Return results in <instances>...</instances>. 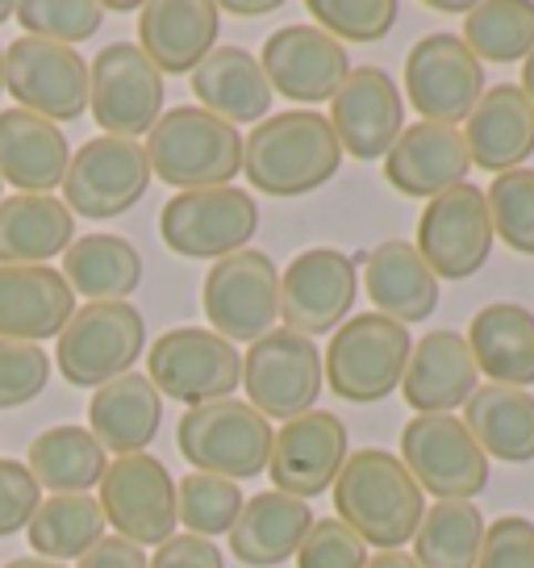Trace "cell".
Masks as SVG:
<instances>
[{
	"label": "cell",
	"mask_w": 534,
	"mask_h": 568,
	"mask_svg": "<svg viewBox=\"0 0 534 568\" xmlns=\"http://www.w3.org/2000/svg\"><path fill=\"white\" fill-rule=\"evenodd\" d=\"M330 489H335V510L342 523L368 548L380 551L405 548L427 515V494L418 489L401 456H392L384 447L351 452Z\"/></svg>",
	"instance_id": "cell-1"
},
{
	"label": "cell",
	"mask_w": 534,
	"mask_h": 568,
	"mask_svg": "<svg viewBox=\"0 0 534 568\" xmlns=\"http://www.w3.org/2000/svg\"><path fill=\"white\" fill-rule=\"evenodd\" d=\"M342 168V146L314 109L276 113L243 139V176L267 196H305L330 184Z\"/></svg>",
	"instance_id": "cell-2"
},
{
	"label": "cell",
	"mask_w": 534,
	"mask_h": 568,
	"mask_svg": "<svg viewBox=\"0 0 534 568\" xmlns=\"http://www.w3.org/2000/svg\"><path fill=\"white\" fill-rule=\"evenodd\" d=\"M146 163L151 176L167 189H222L243 172V134L238 125L214 118L201 105L167 109L155 130L146 134Z\"/></svg>",
	"instance_id": "cell-3"
},
{
	"label": "cell",
	"mask_w": 534,
	"mask_h": 568,
	"mask_svg": "<svg viewBox=\"0 0 534 568\" xmlns=\"http://www.w3.org/2000/svg\"><path fill=\"white\" fill-rule=\"evenodd\" d=\"M413 338L410 326L384 318V314H351L330 335V347L321 352L326 385L351 406L384 402L392 389H401V376L410 364Z\"/></svg>",
	"instance_id": "cell-4"
},
{
	"label": "cell",
	"mask_w": 534,
	"mask_h": 568,
	"mask_svg": "<svg viewBox=\"0 0 534 568\" xmlns=\"http://www.w3.org/2000/svg\"><path fill=\"white\" fill-rule=\"evenodd\" d=\"M146 352V322L130 302H89L54 343V368L75 389H101Z\"/></svg>",
	"instance_id": "cell-5"
},
{
	"label": "cell",
	"mask_w": 534,
	"mask_h": 568,
	"mask_svg": "<svg viewBox=\"0 0 534 568\" xmlns=\"http://www.w3.org/2000/svg\"><path fill=\"white\" fill-rule=\"evenodd\" d=\"M271 439H276L271 423L238 397L184 409L176 426L184 460L196 464V473H214L226 480L259 477L271 460Z\"/></svg>",
	"instance_id": "cell-6"
},
{
	"label": "cell",
	"mask_w": 534,
	"mask_h": 568,
	"mask_svg": "<svg viewBox=\"0 0 534 568\" xmlns=\"http://www.w3.org/2000/svg\"><path fill=\"white\" fill-rule=\"evenodd\" d=\"M151 385L184 406L226 402L243 385V355L234 343L214 335L209 326H176L163 331L146 355Z\"/></svg>",
	"instance_id": "cell-7"
},
{
	"label": "cell",
	"mask_w": 534,
	"mask_h": 568,
	"mask_svg": "<svg viewBox=\"0 0 534 568\" xmlns=\"http://www.w3.org/2000/svg\"><path fill=\"white\" fill-rule=\"evenodd\" d=\"M321 385H326V368H321L318 338H305L288 326L267 331L243 355V389L267 423L271 418L288 423L305 409H314Z\"/></svg>",
	"instance_id": "cell-8"
},
{
	"label": "cell",
	"mask_w": 534,
	"mask_h": 568,
	"mask_svg": "<svg viewBox=\"0 0 534 568\" xmlns=\"http://www.w3.org/2000/svg\"><path fill=\"white\" fill-rule=\"evenodd\" d=\"M259 231V205L247 189H193L176 193L160 213L163 243L184 260H226L247 251Z\"/></svg>",
	"instance_id": "cell-9"
},
{
	"label": "cell",
	"mask_w": 534,
	"mask_h": 568,
	"mask_svg": "<svg viewBox=\"0 0 534 568\" xmlns=\"http://www.w3.org/2000/svg\"><path fill=\"white\" fill-rule=\"evenodd\" d=\"M401 464L439 501H472L489 485V456L455 414H413L401 430Z\"/></svg>",
	"instance_id": "cell-10"
},
{
	"label": "cell",
	"mask_w": 534,
	"mask_h": 568,
	"mask_svg": "<svg viewBox=\"0 0 534 568\" xmlns=\"http://www.w3.org/2000/svg\"><path fill=\"white\" fill-rule=\"evenodd\" d=\"M205 318L226 343H255L280 322V267L264 251H234L205 276Z\"/></svg>",
	"instance_id": "cell-11"
},
{
	"label": "cell",
	"mask_w": 534,
	"mask_h": 568,
	"mask_svg": "<svg viewBox=\"0 0 534 568\" xmlns=\"http://www.w3.org/2000/svg\"><path fill=\"white\" fill-rule=\"evenodd\" d=\"M89 109L113 139L151 134L163 118V75L138 42H109L89 63Z\"/></svg>",
	"instance_id": "cell-12"
},
{
	"label": "cell",
	"mask_w": 534,
	"mask_h": 568,
	"mask_svg": "<svg viewBox=\"0 0 534 568\" xmlns=\"http://www.w3.org/2000/svg\"><path fill=\"white\" fill-rule=\"evenodd\" d=\"M63 205L89 222H109L130 213L151 189V163L146 151L130 139H89L68 163L63 176Z\"/></svg>",
	"instance_id": "cell-13"
},
{
	"label": "cell",
	"mask_w": 534,
	"mask_h": 568,
	"mask_svg": "<svg viewBox=\"0 0 534 568\" xmlns=\"http://www.w3.org/2000/svg\"><path fill=\"white\" fill-rule=\"evenodd\" d=\"M4 92H13L18 109L54 125L75 122L89 109V63L75 47L21 34L4 47Z\"/></svg>",
	"instance_id": "cell-14"
},
{
	"label": "cell",
	"mask_w": 534,
	"mask_h": 568,
	"mask_svg": "<svg viewBox=\"0 0 534 568\" xmlns=\"http://www.w3.org/2000/svg\"><path fill=\"white\" fill-rule=\"evenodd\" d=\"M493 217L484 189L455 184L443 196H434L418 217V255L439 281H468L476 276L493 255Z\"/></svg>",
	"instance_id": "cell-15"
},
{
	"label": "cell",
	"mask_w": 534,
	"mask_h": 568,
	"mask_svg": "<svg viewBox=\"0 0 534 568\" xmlns=\"http://www.w3.org/2000/svg\"><path fill=\"white\" fill-rule=\"evenodd\" d=\"M101 515L130 544H167L176 535V480L167 464L134 452L117 456L101 477Z\"/></svg>",
	"instance_id": "cell-16"
},
{
	"label": "cell",
	"mask_w": 534,
	"mask_h": 568,
	"mask_svg": "<svg viewBox=\"0 0 534 568\" xmlns=\"http://www.w3.org/2000/svg\"><path fill=\"white\" fill-rule=\"evenodd\" d=\"M359 297V272L347 251L309 247L292 255L280 276V318L305 338L335 335L351 318Z\"/></svg>",
	"instance_id": "cell-17"
},
{
	"label": "cell",
	"mask_w": 534,
	"mask_h": 568,
	"mask_svg": "<svg viewBox=\"0 0 534 568\" xmlns=\"http://www.w3.org/2000/svg\"><path fill=\"white\" fill-rule=\"evenodd\" d=\"M405 92L422 122L455 125L484 97V63L460 34H427L405 54Z\"/></svg>",
	"instance_id": "cell-18"
},
{
	"label": "cell",
	"mask_w": 534,
	"mask_h": 568,
	"mask_svg": "<svg viewBox=\"0 0 534 568\" xmlns=\"http://www.w3.org/2000/svg\"><path fill=\"white\" fill-rule=\"evenodd\" d=\"M259 68L271 92H285L297 105H321V101H335L342 80L351 75V59L342 42L301 21L267 38L259 51Z\"/></svg>",
	"instance_id": "cell-19"
},
{
	"label": "cell",
	"mask_w": 534,
	"mask_h": 568,
	"mask_svg": "<svg viewBox=\"0 0 534 568\" xmlns=\"http://www.w3.org/2000/svg\"><path fill=\"white\" fill-rule=\"evenodd\" d=\"M330 130L342 155L351 160H384L405 130V101L384 68H351L342 89L330 101Z\"/></svg>",
	"instance_id": "cell-20"
},
{
	"label": "cell",
	"mask_w": 534,
	"mask_h": 568,
	"mask_svg": "<svg viewBox=\"0 0 534 568\" xmlns=\"http://www.w3.org/2000/svg\"><path fill=\"white\" fill-rule=\"evenodd\" d=\"M347 423L330 409H305L297 418H288L276 439H271V460L267 473L276 480L280 494L309 497L326 494L335 477L347 464Z\"/></svg>",
	"instance_id": "cell-21"
},
{
	"label": "cell",
	"mask_w": 534,
	"mask_h": 568,
	"mask_svg": "<svg viewBox=\"0 0 534 568\" xmlns=\"http://www.w3.org/2000/svg\"><path fill=\"white\" fill-rule=\"evenodd\" d=\"M472 155L468 142L455 125L439 122H413L401 130V139L392 142L384 155V180L401 196H443L455 184H468Z\"/></svg>",
	"instance_id": "cell-22"
},
{
	"label": "cell",
	"mask_w": 534,
	"mask_h": 568,
	"mask_svg": "<svg viewBox=\"0 0 534 568\" xmlns=\"http://www.w3.org/2000/svg\"><path fill=\"white\" fill-rule=\"evenodd\" d=\"M75 314V293L51 264H0V338H59Z\"/></svg>",
	"instance_id": "cell-23"
},
{
	"label": "cell",
	"mask_w": 534,
	"mask_h": 568,
	"mask_svg": "<svg viewBox=\"0 0 534 568\" xmlns=\"http://www.w3.org/2000/svg\"><path fill=\"white\" fill-rule=\"evenodd\" d=\"M481 389V368L468 352V338L455 331H430L413 343L401 397L413 414H455Z\"/></svg>",
	"instance_id": "cell-24"
},
{
	"label": "cell",
	"mask_w": 534,
	"mask_h": 568,
	"mask_svg": "<svg viewBox=\"0 0 534 568\" xmlns=\"http://www.w3.org/2000/svg\"><path fill=\"white\" fill-rule=\"evenodd\" d=\"M222 13L214 0H151L138 9V47L160 75L196 71L217 47Z\"/></svg>",
	"instance_id": "cell-25"
},
{
	"label": "cell",
	"mask_w": 534,
	"mask_h": 568,
	"mask_svg": "<svg viewBox=\"0 0 534 568\" xmlns=\"http://www.w3.org/2000/svg\"><path fill=\"white\" fill-rule=\"evenodd\" d=\"M460 134L468 142L472 168L497 172V176L517 172L534 155V105L517 84H493L463 118Z\"/></svg>",
	"instance_id": "cell-26"
},
{
	"label": "cell",
	"mask_w": 534,
	"mask_h": 568,
	"mask_svg": "<svg viewBox=\"0 0 534 568\" xmlns=\"http://www.w3.org/2000/svg\"><path fill=\"white\" fill-rule=\"evenodd\" d=\"M72 163L68 134L54 122L25 113V109H4L0 113V180L21 193L51 196V189L63 184Z\"/></svg>",
	"instance_id": "cell-27"
},
{
	"label": "cell",
	"mask_w": 534,
	"mask_h": 568,
	"mask_svg": "<svg viewBox=\"0 0 534 568\" xmlns=\"http://www.w3.org/2000/svg\"><path fill=\"white\" fill-rule=\"evenodd\" d=\"M363 288L376 314L392 322H427L439 310V276L427 267L413 243L389 239L363 255Z\"/></svg>",
	"instance_id": "cell-28"
},
{
	"label": "cell",
	"mask_w": 534,
	"mask_h": 568,
	"mask_svg": "<svg viewBox=\"0 0 534 568\" xmlns=\"http://www.w3.org/2000/svg\"><path fill=\"white\" fill-rule=\"evenodd\" d=\"M309 527H314V510L305 497L280 494V489L255 494L230 527V556L250 568L285 565L297 556Z\"/></svg>",
	"instance_id": "cell-29"
},
{
	"label": "cell",
	"mask_w": 534,
	"mask_h": 568,
	"mask_svg": "<svg viewBox=\"0 0 534 568\" xmlns=\"http://www.w3.org/2000/svg\"><path fill=\"white\" fill-rule=\"evenodd\" d=\"M163 423V393L151 385V376L125 373L109 381L89 397V430L96 444L117 456L146 452L151 439L160 435Z\"/></svg>",
	"instance_id": "cell-30"
},
{
	"label": "cell",
	"mask_w": 534,
	"mask_h": 568,
	"mask_svg": "<svg viewBox=\"0 0 534 568\" xmlns=\"http://www.w3.org/2000/svg\"><path fill=\"white\" fill-rule=\"evenodd\" d=\"M468 352L489 385H534V314L517 302H493L468 326Z\"/></svg>",
	"instance_id": "cell-31"
},
{
	"label": "cell",
	"mask_w": 534,
	"mask_h": 568,
	"mask_svg": "<svg viewBox=\"0 0 534 568\" xmlns=\"http://www.w3.org/2000/svg\"><path fill=\"white\" fill-rule=\"evenodd\" d=\"M193 92L201 109H209L222 122H264L271 109V84H267L259 59L243 47H214L193 71Z\"/></svg>",
	"instance_id": "cell-32"
},
{
	"label": "cell",
	"mask_w": 534,
	"mask_h": 568,
	"mask_svg": "<svg viewBox=\"0 0 534 568\" xmlns=\"http://www.w3.org/2000/svg\"><path fill=\"white\" fill-rule=\"evenodd\" d=\"M75 243V217L59 196L0 201V264H51Z\"/></svg>",
	"instance_id": "cell-33"
},
{
	"label": "cell",
	"mask_w": 534,
	"mask_h": 568,
	"mask_svg": "<svg viewBox=\"0 0 534 568\" xmlns=\"http://www.w3.org/2000/svg\"><path fill=\"white\" fill-rule=\"evenodd\" d=\"M463 426L484 456L505 464L534 460V393L510 385H481L463 406Z\"/></svg>",
	"instance_id": "cell-34"
},
{
	"label": "cell",
	"mask_w": 534,
	"mask_h": 568,
	"mask_svg": "<svg viewBox=\"0 0 534 568\" xmlns=\"http://www.w3.org/2000/svg\"><path fill=\"white\" fill-rule=\"evenodd\" d=\"M25 468L38 480V489L51 494H89L101 485L109 468V452L96 444L89 426H47L25 452Z\"/></svg>",
	"instance_id": "cell-35"
},
{
	"label": "cell",
	"mask_w": 534,
	"mask_h": 568,
	"mask_svg": "<svg viewBox=\"0 0 534 568\" xmlns=\"http://www.w3.org/2000/svg\"><path fill=\"white\" fill-rule=\"evenodd\" d=\"M63 281L89 302H125L143 284V255L122 234H84L63 251Z\"/></svg>",
	"instance_id": "cell-36"
},
{
	"label": "cell",
	"mask_w": 534,
	"mask_h": 568,
	"mask_svg": "<svg viewBox=\"0 0 534 568\" xmlns=\"http://www.w3.org/2000/svg\"><path fill=\"white\" fill-rule=\"evenodd\" d=\"M105 515L101 501L92 494H51L38 501L34 518H30V548L42 560H80L84 551H92L105 539Z\"/></svg>",
	"instance_id": "cell-37"
},
{
	"label": "cell",
	"mask_w": 534,
	"mask_h": 568,
	"mask_svg": "<svg viewBox=\"0 0 534 568\" xmlns=\"http://www.w3.org/2000/svg\"><path fill=\"white\" fill-rule=\"evenodd\" d=\"M484 544V515L472 501H434L413 535L418 568H476Z\"/></svg>",
	"instance_id": "cell-38"
},
{
	"label": "cell",
	"mask_w": 534,
	"mask_h": 568,
	"mask_svg": "<svg viewBox=\"0 0 534 568\" xmlns=\"http://www.w3.org/2000/svg\"><path fill=\"white\" fill-rule=\"evenodd\" d=\"M460 38L481 63H517L534 51V4L531 0L472 4Z\"/></svg>",
	"instance_id": "cell-39"
},
{
	"label": "cell",
	"mask_w": 534,
	"mask_h": 568,
	"mask_svg": "<svg viewBox=\"0 0 534 568\" xmlns=\"http://www.w3.org/2000/svg\"><path fill=\"white\" fill-rule=\"evenodd\" d=\"M247 506V497L238 489V480L214 477V473H193L176 485V523L184 535H201V539H217L230 535Z\"/></svg>",
	"instance_id": "cell-40"
},
{
	"label": "cell",
	"mask_w": 534,
	"mask_h": 568,
	"mask_svg": "<svg viewBox=\"0 0 534 568\" xmlns=\"http://www.w3.org/2000/svg\"><path fill=\"white\" fill-rule=\"evenodd\" d=\"M489 217H493V234L517 255H534V172L517 168V172H501L489 184Z\"/></svg>",
	"instance_id": "cell-41"
},
{
	"label": "cell",
	"mask_w": 534,
	"mask_h": 568,
	"mask_svg": "<svg viewBox=\"0 0 534 568\" xmlns=\"http://www.w3.org/2000/svg\"><path fill=\"white\" fill-rule=\"evenodd\" d=\"M18 21L30 38L75 47V42H89L105 26V9L92 0H21Z\"/></svg>",
	"instance_id": "cell-42"
},
{
	"label": "cell",
	"mask_w": 534,
	"mask_h": 568,
	"mask_svg": "<svg viewBox=\"0 0 534 568\" xmlns=\"http://www.w3.org/2000/svg\"><path fill=\"white\" fill-rule=\"evenodd\" d=\"M309 18L335 42H380L397 26V0H309Z\"/></svg>",
	"instance_id": "cell-43"
},
{
	"label": "cell",
	"mask_w": 534,
	"mask_h": 568,
	"mask_svg": "<svg viewBox=\"0 0 534 568\" xmlns=\"http://www.w3.org/2000/svg\"><path fill=\"white\" fill-rule=\"evenodd\" d=\"M51 381V355L38 343L0 338V409L30 406Z\"/></svg>",
	"instance_id": "cell-44"
},
{
	"label": "cell",
	"mask_w": 534,
	"mask_h": 568,
	"mask_svg": "<svg viewBox=\"0 0 534 568\" xmlns=\"http://www.w3.org/2000/svg\"><path fill=\"white\" fill-rule=\"evenodd\" d=\"M297 568H363L368 544L342 518H314V527L297 548Z\"/></svg>",
	"instance_id": "cell-45"
},
{
	"label": "cell",
	"mask_w": 534,
	"mask_h": 568,
	"mask_svg": "<svg viewBox=\"0 0 534 568\" xmlns=\"http://www.w3.org/2000/svg\"><path fill=\"white\" fill-rule=\"evenodd\" d=\"M476 568H534V523L522 515H501L484 527Z\"/></svg>",
	"instance_id": "cell-46"
},
{
	"label": "cell",
	"mask_w": 534,
	"mask_h": 568,
	"mask_svg": "<svg viewBox=\"0 0 534 568\" xmlns=\"http://www.w3.org/2000/svg\"><path fill=\"white\" fill-rule=\"evenodd\" d=\"M38 501H42V489L30 477V468L18 460H0V539L30 527Z\"/></svg>",
	"instance_id": "cell-47"
},
{
	"label": "cell",
	"mask_w": 534,
	"mask_h": 568,
	"mask_svg": "<svg viewBox=\"0 0 534 568\" xmlns=\"http://www.w3.org/2000/svg\"><path fill=\"white\" fill-rule=\"evenodd\" d=\"M146 568H226V556L217 551L214 539L201 535H172L160 551L146 560Z\"/></svg>",
	"instance_id": "cell-48"
},
{
	"label": "cell",
	"mask_w": 534,
	"mask_h": 568,
	"mask_svg": "<svg viewBox=\"0 0 534 568\" xmlns=\"http://www.w3.org/2000/svg\"><path fill=\"white\" fill-rule=\"evenodd\" d=\"M75 568H146V551L122 535H105L96 548L80 556Z\"/></svg>",
	"instance_id": "cell-49"
},
{
	"label": "cell",
	"mask_w": 534,
	"mask_h": 568,
	"mask_svg": "<svg viewBox=\"0 0 534 568\" xmlns=\"http://www.w3.org/2000/svg\"><path fill=\"white\" fill-rule=\"evenodd\" d=\"M280 9V0H226V4H217V13H230V18H264V13H276Z\"/></svg>",
	"instance_id": "cell-50"
},
{
	"label": "cell",
	"mask_w": 534,
	"mask_h": 568,
	"mask_svg": "<svg viewBox=\"0 0 534 568\" xmlns=\"http://www.w3.org/2000/svg\"><path fill=\"white\" fill-rule=\"evenodd\" d=\"M363 568H418V560L405 556V551H380V556H368Z\"/></svg>",
	"instance_id": "cell-51"
},
{
	"label": "cell",
	"mask_w": 534,
	"mask_h": 568,
	"mask_svg": "<svg viewBox=\"0 0 534 568\" xmlns=\"http://www.w3.org/2000/svg\"><path fill=\"white\" fill-rule=\"evenodd\" d=\"M517 89H522V97L534 105V51L522 59V84H517Z\"/></svg>",
	"instance_id": "cell-52"
},
{
	"label": "cell",
	"mask_w": 534,
	"mask_h": 568,
	"mask_svg": "<svg viewBox=\"0 0 534 568\" xmlns=\"http://www.w3.org/2000/svg\"><path fill=\"white\" fill-rule=\"evenodd\" d=\"M4 568H68V565H59V560H42V556H21V560H13V565H4Z\"/></svg>",
	"instance_id": "cell-53"
},
{
	"label": "cell",
	"mask_w": 534,
	"mask_h": 568,
	"mask_svg": "<svg viewBox=\"0 0 534 568\" xmlns=\"http://www.w3.org/2000/svg\"><path fill=\"white\" fill-rule=\"evenodd\" d=\"M9 18H18V4H13V0H0V21H9Z\"/></svg>",
	"instance_id": "cell-54"
},
{
	"label": "cell",
	"mask_w": 534,
	"mask_h": 568,
	"mask_svg": "<svg viewBox=\"0 0 534 568\" xmlns=\"http://www.w3.org/2000/svg\"><path fill=\"white\" fill-rule=\"evenodd\" d=\"M0 92H4V47H0Z\"/></svg>",
	"instance_id": "cell-55"
},
{
	"label": "cell",
	"mask_w": 534,
	"mask_h": 568,
	"mask_svg": "<svg viewBox=\"0 0 534 568\" xmlns=\"http://www.w3.org/2000/svg\"><path fill=\"white\" fill-rule=\"evenodd\" d=\"M0 189H4V180H0Z\"/></svg>",
	"instance_id": "cell-56"
}]
</instances>
